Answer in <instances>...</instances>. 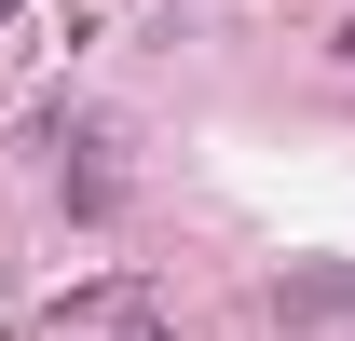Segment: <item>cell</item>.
<instances>
[{"label":"cell","instance_id":"cell-1","mask_svg":"<svg viewBox=\"0 0 355 341\" xmlns=\"http://www.w3.org/2000/svg\"><path fill=\"white\" fill-rule=\"evenodd\" d=\"M55 328L96 341V328H137V287H83V300H55Z\"/></svg>","mask_w":355,"mask_h":341}]
</instances>
